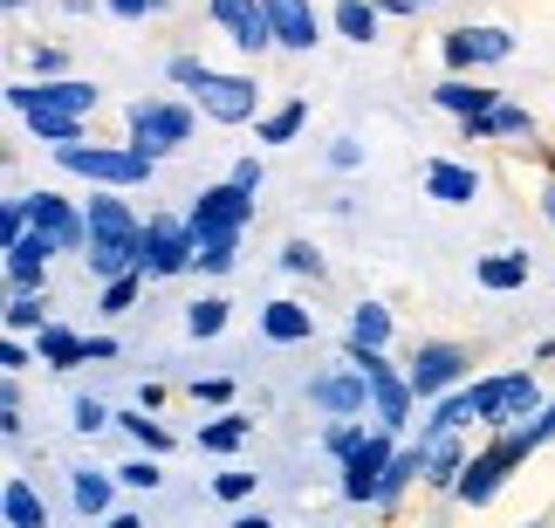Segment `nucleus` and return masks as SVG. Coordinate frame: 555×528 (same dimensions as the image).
Here are the masks:
<instances>
[{
	"label": "nucleus",
	"mask_w": 555,
	"mask_h": 528,
	"mask_svg": "<svg viewBox=\"0 0 555 528\" xmlns=\"http://www.w3.org/2000/svg\"><path fill=\"white\" fill-rule=\"evenodd\" d=\"M261 8H268V0H212V21H220V28H233V41H241L254 21H261Z\"/></svg>",
	"instance_id": "34"
},
{
	"label": "nucleus",
	"mask_w": 555,
	"mask_h": 528,
	"mask_svg": "<svg viewBox=\"0 0 555 528\" xmlns=\"http://www.w3.org/2000/svg\"><path fill=\"white\" fill-rule=\"evenodd\" d=\"M28 227L55 247H90V214H76L62 193H28Z\"/></svg>",
	"instance_id": "8"
},
{
	"label": "nucleus",
	"mask_w": 555,
	"mask_h": 528,
	"mask_svg": "<svg viewBox=\"0 0 555 528\" xmlns=\"http://www.w3.org/2000/svg\"><path fill=\"white\" fill-rule=\"evenodd\" d=\"M8 103H14L21 117H28V111L90 117L96 111V82H76V76H62V82H8Z\"/></svg>",
	"instance_id": "4"
},
{
	"label": "nucleus",
	"mask_w": 555,
	"mask_h": 528,
	"mask_svg": "<svg viewBox=\"0 0 555 528\" xmlns=\"http://www.w3.org/2000/svg\"><path fill=\"white\" fill-rule=\"evenodd\" d=\"M282 268H288V274H309V282H315V274H323V255H315L309 241H288V247H282Z\"/></svg>",
	"instance_id": "39"
},
{
	"label": "nucleus",
	"mask_w": 555,
	"mask_h": 528,
	"mask_svg": "<svg viewBox=\"0 0 555 528\" xmlns=\"http://www.w3.org/2000/svg\"><path fill=\"white\" fill-rule=\"evenodd\" d=\"M0 515H8V528H49V508H41V494L21 474L8 480V494H0Z\"/></svg>",
	"instance_id": "20"
},
{
	"label": "nucleus",
	"mask_w": 555,
	"mask_h": 528,
	"mask_svg": "<svg viewBox=\"0 0 555 528\" xmlns=\"http://www.w3.org/2000/svg\"><path fill=\"white\" fill-rule=\"evenodd\" d=\"M0 8H28V0H0Z\"/></svg>",
	"instance_id": "54"
},
{
	"label": "nucleus",
	"mask_w": 555,
	"mask_h": 528,
	"mask_svg": "<svg viewBox=\"0 0 555 528\" xmlns=\"http://www.w3.org/2000/svg\"><path fill=\"white\" fill-rule=\"evenodd\" d=\"M350 344H357V350H384V344H391V309H384V302H357Z\"/></svg>",
	"instance_id": "21"
},
{
	"label": "nucleus",
	"mask_w": 555,
	"mask_h": 528,
	"mask_svg": "<svg viewBox=\"0 0 555 528\" xmlns=\"http://www.w3.org/2000/svg\"><path fill=\"white\" fill-rule=\"evenodd\" d=\"M192 255H199V241H192V220H144V261H138L144 282L185 274Z\"/></svg>",
	"instance_id": "3"
},
{
	"label": "nucleus",
	"mask_w": 555,
	"mask_h": 528,
	"mask_svg": "<svg viewBox=\"0 0 555 528\" xmlns=\"http://www.w3.org/2000/svg\"><path fill=\"white\" fill-rule=\"evenodd\" d=\"M521 528H542V521H521Z\"/></svg>",
	"instance_id": "56"
},
{
	"label": "nucleus",
	"mask_w": 555,
	"mask_h": 528,
	"mask_svg": "<svg viewBox=\"0 0 555 528\" xmlns=\"http://www.w3.org/2000/svg\"><path fill=\"white\" fill-rule=\"evenodd\" d=\"M364 447H371L364 418H336V426H330V453H336V460H357Z\"/></svg>",
	"instance_id": "35"
},
{
	"label": "nucleus",
	"mask_w": 555,
	"mask_h": 528,
	"mask_svg": "<svg viewBox=\"0 0 555 528\" xmlns=\"http://www.w3.org/2000/svg\"><path fill=\"white\" fill-rule=\"evenodd\" d=\"M391 433H371V447L357 453V460H344V501H357V508H364V501H377L384 494V467H391Z\"/></svg>",
	"instance_id": "10"
},
{
	"label": "nucleus",
	"mask_w": 555,
	"mask_h": 528,
	"mask_svg": "<svg viewBox=\"0 0 555 528\" xmlns=\"http://www.w3.org/2000/svg\"><path fill=\"white\" fill-rule=\"evenodd\" d=\"M542 433H548V439H555V398H548V412H542Z\"/></svg>",
	"instance_id": "53"
},
{
	"label": "nucleus",
	"mask_w": 555,
	"mask_h": 528,
	"mask_svg": "<svg viewBox=\"0 0 555 528\" xmlns=\"http://www.w3.org/2000/svg\"><path fill=\"white\" fill-rule=\"evenodd\" d=\"M28 131L49 138V144H82V117H62V111H28Z\"/></svg>",
	"instance_id": "31"
},
{
	"label": "nucleus",
	"mask_w": 555,
	"mask_h": 528,
	"mask_svg": "<svg viewBox=\"0 0 555 528\" xmlns=\"http://www.w3.org/2000/svg\"><path fill=\"white\" fill-rule=\"evenodd\" d=\"M261 336H268V344H309V336H315V309H302V302H268L261 309Z\"/></svg>",
	"instance_id": "17"
},
{
	"label": "nucleus",
	"mask_w": 555,
	"mask_h": 528,
	"mask_svg": "<svg viewBox=\"0 0 555 528\" xmlns=\"http://www.w3.org/2000/svg\"><path fill=\"white\" fill-rule=\"evenodd\" d=\"M117 480H124V488H144V494H152V488H158V460H131V467H117Z\"/></svg>",
	"instance_id": "43"
},
{
	"label": "nucleus",
	"mask_w": 555,
	"mask_h": 528,
	"mask_svg": "<svg viewBox=\"0 0 555 528\" xmlns=\"http://www.w3.org/2000/svg\"><path fill=\"white\" fill-rule=\"evenodd\" d=\"M49 255H62V247H55L49 234H35V227H28V234L8 247V282H14V288H41V274H49Z\"/></svg>",
	"instance_id": "15"
},
{
	"label": "nucleus",
	"mask_w": 555,
	"mask_h": 528,
	"mask_svg": "<svg viewBox=\"0 0 555 528\" xmlns=\"http://www.w3.org/2000/svg\"><path fill=\"white\" fill-rule=\"evenodd\" d=\"M336 28H344L357 49H371V41H377V8H371V0H336Z\"/></svg>",
	"instance_id": "26"
},
{
	"label": "nucleus",
	"mask_w": 555,
	"mask_h": 528,
	"mask_svg": "<svg viewBox=\"0 0 555 528\" xmlns=\"http://www.w3.org/2000/svg\"><path fill=\"white\" fill-rule=\"evenodd\" d=\"M474 282H480V288H494V295L528 288V255H487V261L474 268Z\"/></svg>",
	"instance_id": "22"
},
{
	"label": "nucleus",
	"mask_w": 555,
	"mask_h": 528,
	"mask_svg": "<svg viewBox=\"0 0 555 528\" xmlns=\"http://www.w3.org/2000/svg\"><path fill=\"white\" fill-rule=\"evenodd\" d=\"M192 241H199L192 268H206V274H227V268H233V255H241V241H233V234H192Z\"/></svg>",
	"instance_id": "30"
},
{
	"label": "nucleus",
	"mask_w": 555,
	"mask_h": 528,
	"mask_svg": "<svg viewBox=\"0 0 555 528\" xmlns=\"http://www.w3.org/2000/svg\"><path fill=\"white\" fill-rule=\"evenodd\" d=\"M69 418H76V433H103V426H111L117 412H103L96 398H76V412H69Z\"/></svg>",
	"instance_id": "41"
},
{
	"label": "nucleus",
	"mask_w": 555,
	"mask_h": 528,
	"mask_svg": "<svg viewBox=\"0 0 555 528\" xmlns=\"http://www.w3.org/2000/svg\"><path fill=\"white\" fill-rule=\"evenodd\" d=\"M466 35H474V62H507L515 55V35L507 28H466Z\"/></svg>",
	"instance_id": "37"
},
{
	"label": "nucleus",
	"mask_w": 555,
	"mask_h": 528,
	"mask_svg": "<svg viewBox=\"0 0 555 528\" xmlns=\"http://www.w3.org/2000/svg\"><path fill=\"white\" fill-rule=\"evenodd\" d=\"M69 488H76V508L82 515H103V508H111V480H103V474H76Z\"/></svg>",
	"instance_id": "36"
},
{
	"label": "nucleus",
	"mask_w": 555,
	"mask_h": 528,
	"mask_svg": "<svg viewBox=\"0 0 555 528\" xmlns=\"http://www.w3.org/2000/svg\"><path fill=\"white\" fill-rule=\"evenodd\" d=\"M35 350H41V364H49V371H69V364H82V357H90V336H76V330L49 323V330L35 336Z\"/></svg>",
	"instance_id": "19"
},
{
	"label": "nucleus",
	"mask_w": 555,
	"mask_h": 528,
	"mask_svg": "<svg viewBox=\"0 0 555 528\" xmlns=\"http://www.w3.org/2000/svg\"><path fill=\"white\" fill-rule=\"evenodd\" d=\"M233 528H274L268 515H241V521H233Z\"/></svg>",
	"instance_id": "51"
},
{
	"label": "nucleus",
	"mask_w": 555,
	"mask_h": 528,
	"mask_svg": "<svg viewBox=\"0 0 555 528\" xmlns=\"http://www.w3.org/2000/svg\"><path fill=\"white\" fill-rule=\"evenodd\" d=\"M138 295H144V274H124V282H103V309H111V315H124V309L138 302Z\"/></svg>",
	"instance_id": "38"
},
{
	"label": "nucleus",
	"mask_w": 555,
	"mask_h": 528,
	"mask_svg": "<svg viewBox=\"0 0 555 528\" xmlns=\"http://www.w3.org/2000/svg\"><path fill=\"white\" fill-rule=\"evenodd\" d=\"M21 234H28V193H21V199H8V206H0V241H21Z\"/></svg>",
	"instance_id": "40"
},
{
	"label": "nucleus",
	"mask_w": 555,
	"mask_h": 528,
	"mask_svg": "<svg viewBox=\"0 0 555 528\" xmlns=\"http://www.w3.org/2000/svg\"><path fill=\"white\" fill-rule=\"evenodd\" d=\"M309 405L330 412V418H364V405H371V377L357 371V364H344V371H330V377H315V385H309Z\"/></svg>",
	"instance_id": "9"
},
{
	"label": "nucleus",
	"mask_w": 555,
	"mask_h": 528,
	"mask_svg": "<svg viewBox=\"0 0 555 528\" xmlns=\"http://www.w3.org/2000/svg\"><path fill=\"white\" fill-rule=\"evenodd\" d=\"M542 214H548V227H555V185H548V193H542Z\"/></svg>",
	"instance_id": "52"
},
{
	"label": "nucleus",
	"mask_w": 555,
	"mask_h": 528,
	"mask_svg": "<svg viewBox=\"0 0 555 528\" xmlns=\"http://www.w3.org/2000/svg\"><path fill=\"white\" fill-rule=\"evenodd\" d=\"M412 480H425V460H418V447H398V453H391V467H384V494H377V508H391V501L412 488Z\"/></svg>",
	"instance_id": "24"
},
{
	"label": "nucleus",
	"mask_w": 555,
	"mask_h": 528,
	"mask_svg": "<svg viewBox=\"0 0 555 528\" xmlns=\"http://www.w3.org/2000/svg\"><path fill=\"white\" fill-rule=\"evenodd\" d=\"M117 426L131 433L138 447H144V453H172V433H165L158 418H144V412H117Z\"/></svg>",
	"instance_id": "32"
},
{
	"label": "nucleus",
	"mask_w": 555,
	"mask_h": 528,
	"mask_svg": "<svg viewBox=\"0 0 555 528\" xmlns=\"http://www.w3.org/2000/svg\"><path fill=\"white\" fill-rule=\"evenodd\" d=\"M548 405H542V385L528 371H507L501 377V418H494V433H507V426H528V418H542Z\"/></svg>",
	"instance_id": "13"
},
{
	"label": "nucleus",
	"mask_w": 555,
	"mask_h": 528,
	"mask_svg": "<svg viewBox=\"0 0 555 528\" xmlns=\"http://www.w3.org/2000/svg\"><path fill=\"white\" fill-rule=\"evenodd\" d=\"M165 76H172V82H185V90H199V82H206L212 69H206L199 55H172V69H165Z\"/></svg>",
	"instance_id": "42"
},
{
	"label": "nucleus",
	"mask_w": 555,
	"mask_h": 528,
	"mask_svg": "<svg viewBox=\"0 0 555 528\" xmlns=\"http://www.w3.org/2000/svg\"><path fill=\"white\" fill-rule=\"evenodd\" d=\"M261 158H241V165H233V185H241V193H261Z\"/></svg>",
	"instance_id": "47"
},
{
	"label": "nucleus",
	"mask_w": 555,
	"mask_h": 528,
	"mask_svg": "<svg viewBox=\"0 0 555 528\" xmlns=\"http://www.w3.org/2000/svg\"><path fill=\"white\" fill-rule=\"evenodd\" d=\"M268 21H274V49L309 55L315 41H323V28H315V8H309V0H268Z\"/></svg>",
	"instance_id": "12"
},
{
	"label": "nucleus",
	"mask_w": 555,
	"mask_h": 528,
	"mask_svg": "<svg viewBox=\"0 0 555 528\" xmlns=\"http://www.w3.org/2000/svg\"><path fill=\"white\" fill-rule=\"evenodd\" d=\"M480 418V391L466 385V391H446L439 405H433V426H446V433H460V426H474Z\"/></svg>",
	"instance_id": "27"
},
{
	"label": "nucleus",
	"mask_w": 555,
	"mask_h": 528,
	"mask_svg": "<svg viewBox=\"0 0 555 528\" xmlns=\"http://www.w3.org/2000/svg\"><path fill=\"white\" fill-rule=\"evenodd\" d=\"M212 494H220V501H247L254 494V474H220V480H212Z\"/></svg>",
	"instance_id": "45"
},
{
	"label": "nucleus",
	"mask_w": 555,
	"mask_h": 528,
	"mask_svg": "<svg viewBox=\"0 0 555 528\" xmlns=\"http://www.w3.org/2000/svg\"><path fill=\"white\" fill-rule=\"evenodd\" d=\"M357 158H364V152H357V144H350V138H344V144H336V152H330V165H336V172H350V165H357Z\"/></svg>",
	"instance_id": "49"
},
{
	"label": "nucleus",
	"mask_w": 555,
	"mask_h": 528,
	"mask_svg": "<svg viewBox=\"0 0 555 528\" xmlns=\"http://www.w3.org/2000/svg\"><path fill=\"white\" fill-rule=\"evenodd\" d=\"M371 412H377V426L384 433H398L404 418H412V385H404V371H371Z\"/></svg>",
	"instance_id": "14"
},
{
	"label": "nucleus",
	"mask_w": 555,
	"mask_h": 528,
	"mask_svg": "<svg viewBox=\"0 0 555 528\" xmlns=\"http://www.w3.org/2000/svg\"><path fill=\"white\" fill-rule=\"evenodd\" d=\"M103 528H144V515H111Z\"/></svg>",
	"instance_id": "50"
},
{
	"label": "nucleus",
	"mask_w": 555,
	"mask_h": 528,
	"mask_svg": "<svg viewBox=\"0 0 555 528\" xmlns=\"http://www.w3.org/2000/svg\"><path fill=\"white\" fill-rule=\"evenodd\" d=\"M192 398H199V405H227L233 385H227V377H192Z\"/></svg>",
	"instance_id": "44"
},
{
	"label": "nucleus",
	"mask_w": 555,
	"mask_h": 528,
	"mask_svg": "<svg viewBox=\"0 0 555 528\" xmlns=\"http://www.w3.org/2000/svg\"><path fill=\"white\" fill-rule=\"evenodd\" d=\"M302 124H309V103L295 96V103H282L274 117H261V138H268V144H288L295 131H302Z\"/></svg>",
	"instance_id": "33"
},
{
	"label": "nucleus",
	"mask_w": 555,
	"mask_h": 528,
	"mask_svg": "<svg viewBox=\"0 0 555 528\" xmlns=\"http://www.w3.org/2000/svg\"><path fill=\"white\" fill-rule=\"evenodd\" d=\"M0 315H8V336H21V330L41 336V330H49V302H41V288H14Z\"/></svg>",
	"instance_id": "23"
},
{
	"label": "nucleus",
	"mask_w": 555,
	"mask_h": 528,
	"mask_svg": "<svg viewBox=\"0 0 555 528\" xmlns=\"http://www.w3.org/2000/svg\"><path fill=\"white\" fill-rule=\"evenodd\" d=\"M418 460H425V480H433V488H460V474H466V453L460 447V433H446V426H425L418 433Z\"/></svg>",
	"instance_id": "11"
},
{
	"label": "nucleus",
	"mask_w": 555,
	"mask_h": 528,
	"mask_svg": "<svg viewBox=\"0 0 555 528\" xmlns=\"http://www.w3.org/2000/svg\"><path fill=\"white\" fill-rule=\"evenodd\" d=\"M227 309H233L227 295H199V302L185 309V330H192V336L206 344V336H220V330H227Z\"/></svg>",
	"instance_id": "29"
},
{
	"label": "nucleus",
	"mask_w": 555,
	"mask_h": 528,
	"mask_svg": "<svg viewBox=\"0 0 555 528\" xmlns=\"http://www.w3.org/2000/svg\"><path fill=\"white\" fill-rule=\"evenodd\" d=\"M425 193H433V199H446V206H466V199H480V179L466 172V165H446V158H433V165H425Z\"/></svg>",
	"instance_id": "18"
},
{
	"label": "nucleus",
	"mask_w": 555,
	"mask_h": 528,
	"mask_svg": "<svg viewBox=\"0 0 555 528\" xmlns=\"http://www.w3.org/2000/svg\"><path fill=\"white\" fill-rule=\"evenodd\" d=\"M55 158H62V172H82V179H103V185H144L152 179V165L158 158H144V152H111V144H55Z\"/></svg>",
	"instance_id": "1"
},
{
	"label": "nucleus",
	"mask_w": 555,
	"mask_h": 528,
	"mask_svg": "<svg viewBox=\"0 0 555 528\" xmlns=\"http://www.w3.org/2000/svg\"><path fill=\"white\" fill-rule=\"evenodd\" d=\"M535 124H528V111H515V103H501V111H487L480 124H466V138H528Z\"/></svg>",
	"instance_id": "25"
},
{
	"label": "nucleus",
	"mask_w": 555,
	"mask_h": 528,
	"mask_svg": "<svg viewBox=\"0 0 555 528\" xmlns=\"http://www.w3.org/2000/svg\"><path fill=\"white\" fill-rule=\"evenodd\" d=\"M165 0H111V14H124V21H144V14H158Z\"/></svg>",
	"instance_id": "48"
},
{
	"label": "nucleus",
	"mask_w": 555,
	"mask_h": 528,
	"mask_svg": "<svg viewBox=\"0 0 555 528\" xmlns=\"http://www.w3.org/2000/svg\"><path fill=\"white\" fill-rule=\"evenodd\" d=\"M247 433H254V418H247V412H220V418H212V426L199 433V447H206V453H233Z\"/></svg>",
	"instance_id": "28"
},
{
	"label": "nucleus",
	"mask_w": 555,
	"mask_h": 528,
	"mask_svg": "<svg viewBox=\"0 0 555 528\" xmlns=\"http://www.w3.org/2000/svg\"><path fill=\"white\" fill-rule=\"evenodd\" d=\"M192 138V111L185 103H131V152L144 158H165V152H179V144Z\"/></svg>",
	"instance_id": "2"
},
{
	"label": "nucleus",
	"mask_w": 555,
	"mask_h": 528,
	"mask_svg": "<svg viewBox=\"0 0 555 528\" xmlns=\"http://www.w3.org/2000/svg\"><path fill=\"white\" fill-rule=\"evenodd\" d=\"M192 234H233V241H241V227L254 220V193H241V185H206V193L199 199H192Z\"/></svg>",
	"instance_id": "5"
},
{
	"label": "nucleus",
	"mask_w": 555,
	"mask_h": 528,
	"mask_svg": "<svg viewBox=\"0 0 555 528\" xmlns=\"http://www.w3.org/2000/svg\"><path fill=\"white\" fill-rule=\"evenodd\" d=\"M412 8H433V0H412Z\"/></svg>",
	"instance_id": "55"
},
{
	"label": "nucleus",
	"mask_w": 555,
	"mask_h": 528,
	"mask_svg": "<svg viewBox=\"0 0 555 528\" xmlns=\"http://www.w3.org/2000/svg\"><path fill=\"white\" fill-rule=\"evenodd\" d=\"M199 111H206L212 124H247L254 111H261V82H254V76H220V69H212V76L199 82Z\"/></svg>",
	"instance_id": "7"
},
{
	"label": "nucleus",
	"mask_w": 555,
	"mask_h": 528,
	"mask_svg": "<svg viewBox=\"0 0 555 528\" xmlns=\"http://www.w3.org/2000/svg\"><path fill=\"white\" fill-rule=\"evenodd\" d=\"M446 62H453V69H466V62H474V35H466V28L446 35Z\"/></svg>",
	"instance_id": "46"
},
{
	"label": "nucleus",
	"mask_w": 555,
	"mask_h": 528,
	"mask_svg": "<svg viewBox=\"0 0 555 528\" xmlns=\"http://www.w3.org/2000/svg\"><path fill=\"white\" fill-rule=\"evenodd\" d=\"M466 344H418V357H412V371H404V385H412V398H446L466 377Z\"/></svg>",
	"instance_id": "6"
},
{
	"label": "nucleus",
	"mask_w": 555,
	"mask_h": 528,
	"mask_svg": "<svg viewBox=\"0 0 555 528\" xmlns=\"http://www.w3.org/2000/svg\"><path fill=\"white\" fill-rule=\"evenodd\" d=\"M433 103H439V111H453L460 124H480L487 111H501V96H494V90H474L466 76H446L439 90H433Z\"/></svg>",
	"instance_id": "16"
}]
</instances>
